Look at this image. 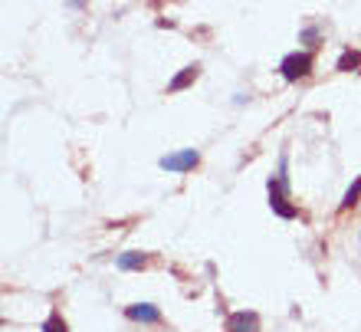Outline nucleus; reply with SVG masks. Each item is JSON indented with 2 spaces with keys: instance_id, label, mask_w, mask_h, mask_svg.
<instances>
[{
  "instance_id": "nucleus-10",
  "label": "nucleus",
  "mask_w": 361,
  "mask_h": 332,
  "mask_svg": "<svg viewBox=\"0 0 361 332\" xmlns=\"http://www.w3.org/2000/svg\"><path fill=\"white\" fill-rule=\"evenodd\" d=\"M43 332H69V329H66V323H63L59 316H49L47 323H43Z\"/></svg>"
},
{
  "instance_id": "nucleus-11",
  "label": "nucleus",
  "mask_w": 361,
  "mask_h": 332,
  "mask_svg": "<svg viewBox=\"0 0 361 332\" xmlns=\"http://www.w3.org/2000/svg\"><path fill=\"white\" fill-rule=\"evenodd\" d=\"M302 40H305V43H315V40H319V30H315V27L302 30Z\"/></svg>"
},
{
  "instance_id": "nucleus-6",
  "label": "nucleus",
  "mask_w": 361,
  "mask_h": 332,
  "mask_svg": "<svg viewBox=\"0 0 361 332\" xmlns=\"http://www.w3.org/2000/svg\"><path fill=\"white\" fill-rule=\"evenodd\" d=\"M200 76V66H184L178 73V76L171 79V83H168V89H171V93H180V89H188L190 83H194V79Z\"/></svg>"
},
{
  "instance_id": "nucleus-9",
  "label": "nucleus",
  "mask_w": 361,
  "mask_h": 332,
  "mask_svg": "<svg viewBox=\"0 0 361 332\" xmlns=\"http://www.w3.org/2000/svg\"><path fill=\"white\" fill-rule=\"evenodd\" d=\"M358 198H361V178L355 181L352 188L345 191V198H342V208H352V204H358Z\"/></svg>"
},
{
  "instance_id": "nucleus-4",
  "label": "nucleus",
  "mask_w": 361,
  "mask_h": 332,
  "mask_svg": "<svg viewBox=\"0 0 361 332\" xmlns=\"http://www.w3.org/2000/svg\"><path fill=\"white\" fill-rule=\"evenodd\" d=\"M227 332H259V319L257 313H230L227 316Z\"/></svg>"
},
{
  "instance_id": "nucleus-2",
  "label": "nucleus",
  "mask_w": 361,
  "mask_h": 332,
  "mask_svg": "<svg viewBox=\"0 0 361 332\" xmlns=\"http://www.w3.org/2000/svg\"><path fill=\"white\" fill-rule=\"evenodd\" d=\"M269 208L279 214V218H286V220H293L295 218V208L293 204H286V178L279 174V178H269Z\"/></svg>"
},
{
  "instance_id": "nucleus-5",
  "label": "nucleus",
  "mask_w": 361,
  "mask_h": 332,
  "mask_svg": "<svg viewBox=\"0 0 361 332\" xmlns=\"http://www.w3.org/2000/svg\"><path fill=\"white\" fill-rule=\"evenodd\" d=\"M125 316H128V319H135V323H158V319H161V309H158V306H152V303H135V306H128V309H125Z\"/></svg>"
},
{
  "instance_id": "nucleus-1",
  "label": "nucleus",
  "mask_w": 361,
  "mask_h": 332,
  "mask_svg": "<svg viewBox=\"0 0 361 332\" xmlns=\"http://www.w3.org/2000/svg\"><path fill=\"white\" fill-rule=\"evenodd\" d=\"M309 69H312V57H309V53H289V57L279 63V73H283V79H289V83L305 79Z\"/></svg>"
},
{
  "instance_id": "nucleus-12",
  "label": "nucleus",
  "mask_w": 361,
  "mask_h": 332,
  "mask_svg": "<svg viewBox=\"0 0 361 332\" xmlns=\"http://www.w3.org/2000/svg\"><path fill=\"white\" fill-rule=\"evenodd\" d=\"M69 4H73V7H82V4H86V0H69Z\"/></svg>"
},
{
  "instance_id": "nucleus-8",
  "label": "nucleus",
  "mask_w": 361,
  "mask_h": 332,
  "mask_svg": "<svg viewBox=\"0 0 361 332\" xmlns=\"http://www.w3.org/2000/svg\"><path fill=\"white\" fill-rule=\"evenodd\" d=\"M358 63H361V57L355 53V49H345L342 57H338V69H342V73H352Z\"/></svg>"
},
{
  "instance_id": "nucleus-7",
  "label": "nucleus",
  "mask_w": 361,
  "mask_h": 332,
  "mask_svg": "<svg viewBox=\"0 0 361 332\" xmlns=\"http://www.w3.org/2000/svg\"><path fill=\"white\" fill-rule=\"evenodd\" d=\"M115 263H118V270H145V266H148V256L132 250V254H118Z\"/></svg>"
},
{
  "instance_id": "nucleus-3",
  "label": "nucleus",
  "mask_w": 361,
  "mask_h": 332,
  "mask_svg": "<svg viewBox=\"0 0 361 332\" xmlns=\"http://www.w3.org/2000/svg\"><path fill=\"white\" fill-rule=\"evenodd\" d=\"M197 162H200L197 148H180V152H174V155H164L158 165H161L164 171H190Z\"/></svg>"
}]
</instances>
